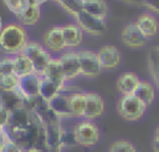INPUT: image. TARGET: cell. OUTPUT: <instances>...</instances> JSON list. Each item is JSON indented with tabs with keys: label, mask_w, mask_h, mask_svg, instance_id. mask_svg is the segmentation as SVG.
<instances>
[{
	"label": "cell",
	"mask_w": 159,
	"mask_h": 152,
	"mask_svg": "<svg viewBox=\"0 0 159 152\" xmlns=\"http://www.w3.org/2000/svg\"><path fill=\"white\" fill-rule=\"evenodd\" d=\"M48 103H50L51 108L53 110V112L60 118L72 117V112H71V107H70V95H65L61 92Z\"/></svg>",
	"instance_id": "obj_18"
},
{
	"label": "cell",
	"mask_w": 159,
	"mask_h": 152,
	"mask_svg": "<svg viewBox=\"0 0 159 152\" xmlns=\"http://www.w3.org/2000/svg\"><path fill=\"white\" fill-rule=\"evenodd\" d=\"M153 141H155V142H159V125L157 126V128H155V131H154Z\"/></svg>",
	"instance_id": "obj_37"
},
{
	"label": "cell",
	"mask_w": 159,
	"mask_h": 152,
	"mask_svg": "<svg viewBox=\"0 0 159 152\" xmlns=\"http://www.w3.org/2000/svg\"><path fill=\"white\" fill-rule=\"evenodd\" d=\"M27 42V32L19 24H9L0 30V47L7 54L22 52Z\"/></svg>",
	"instance_id": "obj_1"
},
{
	"label": "cell",
	"mask_w": 159,
	"mask_h": 152,
	"mask_svg": "<svg viewBox=\"0 0 159 152\" xmlns=\"http://www.w3.org/2000/svg\"><path fill=\"white\" fill-rule=\"evenodd\" d=\"M80 64H81V75L86 77H97L101 74V65L97 52L82 50L77 51Z\"/></svg>",
	"instance_id": "obj_6"
},
{
	"label": "cell",
	"mask_w": 159,
	"mask_h": 152,
	"mask_svg": "<svg viewBox=\"0 0 159 152\" xmlns=\"http://www.w3.org/2000/svg\"><path fill=\"white\" fill-rule=\"evenodd\" d=\"M10 116H11V112H9L6 108H4L0 105V130H5L6 127H9Z\"/></svg>",
	"instance_id": "obj_33"
},
{
	"label": "cell",
	"mask_w": 159,
	"mask_h": 152,
	"mask_svg": "<svg viewBox=\"0 0 159 152\" xmlns=\"http://www.w3.org/2000/svg\"><path fill=\"white\" fill-rule=\"evenodd\" d=\"M152 147H153V151H154V152H159V142H155V141H153V143H152Z\"/></svg>",
	"instance_id": "obj_38"
},
{
	"label": "cell",
	"mask_w": 159,
	"mask_h": 152,
	"mask_svg": "<svg viewBox=\"0 0 159 152\" xmlns=\"http://www.w3.org/2000/svg\"><path fill=\"white\" fill-rule=\"evenodd\" d=\"M147 106L134 95H122L117 103V111L125 121H138L143 117Z\"/></svg>",
	"instance_id": "obj_2"
},
{
	"label": "cell",
	"mask_w": 159,
	"mask_h": 152,
	"mask_svg": "<svg viewBox=\"0 0 159 152\" xmlns=\"http://www.w3.org/2000/svg\"><path fill=\"white\" fill-rule=\"evenodd\" d=\"M0 105L6 108L9 112H14L25 107V98L19 90L4 91L0 90Z\"/></svg>",
	"instance_id": "obj_12"
},
{
	"label": "cell",
	"mask_w": 159,
	"mask_h": 152,
	"mask_svg": "<svg viewBox=\"0 0 159 152\" xmlns=\"http://www.w3.org/2000/svg\"><path fill=\"white\" fill-rule=\"evenodd\" d=\"M61 146H62V147L77 146L73 130H62V135H61Z\"/></svg>",
	"instance_id": "obj_31"
},
{
	"label": "cell",
	"mask_w": 159,
	"mask_h": 152,
	"mask_svg": "<svg viewBox=\"0 0 159 152\" xmlns=\"http://www.w3.org/2000/svg\"><path fill=\"white\" fill-rule=\"evenodd\" d=\"M140 80L137 74L134 72H124L118 76L117 78V90L122 95H133L137 90Z\"/></svg>",
	"instance_id": "obj_14"
},
{
	"label": "cell",
	"mask_w": 159,
	"mask_h": 152,
	"mask_svg": "<svg viewBox=\"0 0 159 152\" xmlns=\"http://www.w3.org/2000/svg\"><path fill=\"white\" fill-rule=\"evenodd\" d=\"M72 130H73V133L76 137L77 146L93 147L99 141V137H101L99 128L96 123H93L89 120L78 122Z\"/></svg>",
	"instance_id": "obj_4"
},
{
	"label": "cell",
	"mask_w": 159,
	"mask_h": 152,
	"mask_svg": "<svg viewBox=\"0 0 159 152\" xmlns=\"http://www.w3.org/2000/svg\"><path fill=\"white\" fill-rule=\"evenodd\" d=\"M32 64L34 66V71L35 74L42 76L46 67L48 66L50 61L52 60L51 55L48 54L47 50H45V47H42L40 44L37 42H27V45L25 46V49L22 50V52Z\"/></svg>",
	"instance_id": "obj_3"
},
{
	"label": "cell",
	"mask_w": 159,
	"mask_h": 152,
	"mask_svg": "<svg viewBox=\"0 0 159 152\" xmlns=\"http://www.w3.org/2000/svg\"><path fill=\"white\" fill-rule=\"evenodd\" d=\"M128 2H132V4H142L143 5V0H125Z\"/></svg>",
	"instance_id": "obj_39"
},
{
	"label": "cell",
	"mask_w": 159,
	"mask_h": 152,
	"mask_svg": "<svg viewBox=\"0 0 159 152\" xmlns=\"http://www.w3.org/2000/svg\"><path fill=\"white\" fill-rule=\"evenodd\" d=\"M24 151L25 150L16 141H14L11 137H9L5 141V143H4V146H2L0 152H24Z\"/></svg>",
	"instance_id": "obj_32"
},
{
	"label": "cell",
	"mask_w": 159,
	"mask_h": 152,
	"mask_svg": "<svg viewBox=\"0 0 159 152\" xmlns=\"http://www.w3.org/2000/svg\"><path fill=\"white\" fill-rule=\"evenodd\" d=\"M62 7H65L72 15L83 10V0H58Z\"/></svg>",
	"instance_id": "obj_28"
},
{
	"label": "cell",
	"mask_w": 159,
	"mask_h": 152,
	"mask_svg": "<svg viewBox=\"0 0 159 152\" xmlns=\"http://www.w3.org/2000/svg\"><path fill=\"white\" fill-rule=\"evenodd\" d=\"M62 34L66 47H77L82 42V30L75 24L62 26Z\"/></svg>",
	"instance_id": "obj_20"
},
{
	"label": "cell",
	"mask_w": 159,
	"mask_h": 152,
	"mask_svg": "<svg viewBox=\"0 0 159 152\" xmlns=\"http://www.w3.org/2000/svg\"><path fill=\"white\" fill-rule=\"evenodd\" d=\"M6 5V7L14 12L16 16L24 10V7L26 6V0H2Z\"/></svg>",
	"instance_id": "obj_30"
},
{
	"label": "cell",
	"mask_w": 159,
	"mask_h": 152,
	"mask_svg": "<svg viewBox=\"0 0 159 152\" xmlns=\"http://www.w3.org/2000/svg\"><path fill=\"white\" fill-rule=\"evenodd\" d=\"M19 83H20V78L15 74L0 75V90L4 91L19 90Z\"/></svg>",
	"instance_id": "obj_26"
},
{
	"label": "cell",
	"mask_w": 159,
	"mask_h": 152,
	"mask_svg": "<svg viewBox=\"0 0 159 152\" xmlns=\"http://www.w3.org/2000/svg\"><path fill=\"white\" fill-rule=\"evenodd\" d=\"M122 41L125 46L132 49L143 47L148 42V37L142 34V31L138 29L137 24H128L122 30Z\"/></svg>",
	"instance_id": "obj_8"
},
{
	"label": "cell",
	"mask_w": 159,
	"mask_h": 152,
	"mask_svg": "<svg viewBox=\"0 0 159 152\" xmlns=\"http://www.w3.org/2000/svg\"><path fill=\"white\" fill-rule=\"evenodd\" d=\"M14 74V57L4 56L0 59V75Z\"/></svg>",
	"instance_id": "obj_29"
},
{
	"label": "cell",
	"mask_w": 159,
	"mask_h": 152,
	"mask_svg": "<svg viewBox=\"0 0 159 152\" xmlns=\"http://www.w3.org/2000/svg\"><path fill=\"white\" fill-rule=\"evenodd\" d=\"M104 111V101L97 92H86V120H94L99 117Z\"/></svg>",
	"instance_id": "obj_11"
},
{
	"label": "cell",
	"mask_w": 159,
	"mask_h": 152,
	"mask_svg": "<svg viewBox=\"0 0 159 152\" xmlns=\"http://www.w3.org/2000/svg\"><path fill=\"white\" fill-rule=\"evenodd\" d=\"M108 152H137V148H135V146H134L132 142H129V141L118 140V141H114V142L109 146Z\"/></svg>",
	"instance_id": "obj_27"
},
{
	"label": "cell",
	"mask_w": 159,
	"mask_h": 152,
	"mask_svg": "<svg viewBox=\"0 0 159 152\" xmlns=\"http://www.w3.org/2000/svg\"><path fill=\"white\" fill-rule=\"evenodd\" d=\"M42 76L46 77L47 80L52 81L53 83H56L61 90H63L65 82L67 81L66 77H65V74L62 71V67H61V64H60L58 59H52L50 61V64L46 67V70H45Z\"/></svg>",
	"instance_id": "obj_15"
},
{
	"label": "cell",
	"mask_w": 159,
	"mask_h": 152,
	"mask_svg": "<svg viewBox=\"0 0 159 152\" xmlns=\"http://www.w3.org/2000/svg\"><path fill=\"white\" fill-rule=\"evenodd\" d=\"M24 25H35L40 19V5L36 0H26V6L17 15Z\"/></svg>",
	"instance_id": "obj_16"
},
{
	"label": "cell",
	"mask_w": 159,
	"mask_h": 152,
	"mask_svg": "<svg viewBox=\"0 0 159 152\" xmlns=\"http://www.w3.org/2000/svg\"><path fill=\"white\" fill-rule=\"evenodd\" d=\"M73 16L76 17L77 26L81 30H83V31H86L88 34H92V35H102L106 31V22H104V20L98 19V17H94V16L87 14L83 10L78 11Z\"/></svg>",
	"instance_id": "obj_5"
},
{
	"label": "cell",
	"mask_w": 159,
	"mask_h": 152,
	"mask_svg": "<svg viewBox=\"0 0 159 152\" xmlns=\"http://www.w3.org/2000/svg\"><path fill=\"white\" fill-rule=\"evenodd\" d=\"M24 152H43L40 147H30V148H26Z\"/></svg>",
	"instance_id": "obj_36"
},
{
	"label": "cell",
	"mask_w": 159,
	"mask_h": 152,
	"mask_svg": "<svg viewBox=\"0 0 159 152\" xmlns=\"http://www.w3.org/2000/svg\"><path fill=\"white\" fill-rule=\"evenodd\" d=\"M62 90L56 85L53 83L52 81L47 80L46 77L41 76V83H40V97L47 102L52 101L58 93H61Z\"/></svg>",
	"instance_id": "obj_25"
},
{
	"label": "cell",
	"mask_w": 159,
	"mask_h": 152,
	"mask_svg": "<svg viewBox=\"0 0 159 152\" xmlns=\"http://www.w3.org/2000/svg\"><path fill=\"white\" fill-rule=\"evenodd\" d=\"M40 83L41 76L37 74H31L20 78L19 91L25 100H31L40 96Z\"/></svg>",
	"instance_id": "obj_10"
},
{
	"label": "cell",
	"mask_w": 159,
	"mask_h": 152,
	"mask_svg": "<svg viewBox=\"0 0 159 152\" xmlns=\"http://www.w3.org/2000/svg\"><path fill=\"white\" fill-rule=\"evenodd\" d=\"M10 136L7 135V132L5 131V130H0V151H1V148H2V146H4V143H5V141L9 138Z\"/></svg>",
	"instance_id": "obj_35"
},
{
	"label": "cell",
	"mask_w": 159,
	"mask_h": 152,
	"mask_svg": "<svg viewBox=\"0 0 159 152\" xmlns=\"http://www.w3.org/2000/svg\"><path fill=\"white\" fill-rule=\"evenodd\" d=\"M143 5L150 11L159 14V0H143Z\"/></svg>",
	"instance_id": "obj_34"
},
{
	"label": "cell",
	"mask_w": 159,
	"mask_h": 152,
	"mask_svg": "<svg viewBox=\"0 0 159 152\" xmlns=\"http://www.w3.org/2000/svg\"><path fill=\"white\" fill-rule=\"evenodd\" d=\"M133 95L139 98L145 106H149L155 100V86L149 81H140Z\"/></svg>",
	"instance_id": "obj_21"
},
{
	"label": "cell",
	"mask_w": 159,
	"mask_h": 152,
	"mask_svg": "<svg viewBox=\"0 0 159 152\" xmlns=\"http://www.w3.org/2000/svg\"><path fill=\"white\" fill-rule=\"evenodd\" d=\"M102 70H113L120 62V51L114 45H104L97 52Z\"/></svg>",
	"instance_id": "obj_7"
},
{
	"label": "cell",
	"mask_w": 159,
	"mask_h": 152,
	"mask_svg": "<svg viewBox=\"0 0 159 152\" xmlns=\"http://www.w3.org/2000/svg\"><path fill=\"white\" fill-rule=\"evenodd\" d=\"M148 71L154 82V86L159 90V45L153 46L147 56Z\"/></svg>",
	"instance_id": "obj_19"
},
{
	"label": "cell",
	"mask_w": 159,
	"mask_h": 152,
	"mask_svg": "<svg viewBox=\"0 0 159 152\" xmlns=\"http://www.w3.org/2000/svg\"><path fill=\"white\" fill-rule=\"evenodd\" d=\"M12 57H14V74L19 78L25 77V76L31 75V74H35L31 61L24 54L20 52V54H17Z\"/></svg>",
	"instance_id": "obj_22"
},
{
	"label": "cell",
	"mask_w": 159,
	"mask_h": 152,
	"mask_svg": "<svg viewBox=\"0 0 159 152\" xmlns=\"http://www.w3.org/2000/svg\"><path fill=\"white\" fill-rule=\"evenodd\" d=\"M83 11L104 20L107 15V4L104 0H83Z\"/></svg>",
	"instance_id": "obj_23"
},
{
	"label": "cell",
	"mask_w": 159,
	"mask_h": 152,
	"mask_svg": "<svg viewBox=\"0 0 159 152\" xmlns=\"http://www.w3.org/2000/svg\"><path fill=\"white\" fill-rule=\"evenodd\" d=\"M0 30H1V29H0Z\"/></svg>",
	"instance_id": "obj_40"
},
{
	"label": "cell",
	"mask_w": 159,
	"mask_h": 152,
	"mask_svg": "<svg viewBox=\"0 0 159 152\" xmlns=\"http://www.w3.org/2000/svg\"><path fill=\"white\" fill-rule=\"evenodd\" d=\"M70 107L72 117H84L86 111V92H75L70 95Z\"/></svg>",
	"instance_id": "obj_24"
},
{
	"label": "cell",
	"mask_w": 159,
	"mask_h": 152,
	"mask_svg": "<svg viewBox=\"0 0 159 152\" xmlns=\"http://www.w3.org/2000/svg\"><path fill=\"white\" fill-rule=\"evenodd\" d=\"M137 26L138 29L142 31V34L144 36H147L148 39L154 36L158 32L159 25H158V20L155 19V16H153L149 12H143L138 20H137Z\"/></svg>",
	"instance_id": "obj_17"
},
{
	"label": "cell",
	"mask_w": 159,
	"mask_h": 152,
	"mask_svg": "<svg viewBox=\"0 0 159 152\" xmlns=\"http://www.w3.org/2000/svg\"><path fill=\"white\" fill-rule=\"evenodd\" d=\"M43 44L48 50H51L53 52L62 51L66 47L65 40H63V34H62V27L56 26V27L50 29L43 36Z\"/></svg>",
	"instance_id": "obj_13"
},
{
	"label": "cell",
	"mask_w": 159,
	"mask_h": 152,
	"mask_svg": "<svg viewBox=\"0 0 159 152\" xmlns=\"http://www.w3.org/2000/svg\"><path fill=\"white\" fill-rule=\"evenodd\" d=\"M66 80H72L81 75V64L77 51H67L58 59Z\"/></svg>",
	"instance_id": "obj_9"
}]
</instances>
